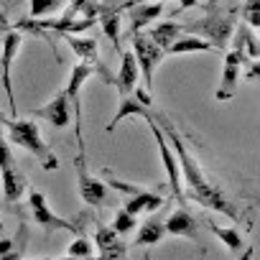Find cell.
I'll return each mask as SVG.
<instances>
[{"mask_svg": "<svg viewBox=\"0 0 260 260\" xmlns=\"http://www.w3.org/2000/svg\"><path fill=\"white\" fill-rule=\"evenodd\" d=\"M153 120L161 125L164 136H166V141H169V146H171V151H174V156H176V161H179V171H181V179H184V184H186V194H189L194 202H199L202 207H207V209H212V212H219V214L230 217L232 222H240V212H237L235 204L222 194V189L214 186V184L204 176L202 166H199L197 158L189 153V148H186L181 133L176 130V125H174L164 112L153 115ZM186 194H184V197H186Z\"/></svg>", "mask_w": 260, "mask_h": 260, "instance_id": "6da1fadb", "label": "cell"}, {"mask_svg": "<svg viewBox=\"0 0 260 260\" xmlns=\"http://www.w3.org/2000/svg\"><path fill=\"white\" fill-rule=\"evenodd\" d=\"M3 127L8 130L11 143L21 146L23 151H28L31 156H36V161L41 164L44 171H56L59 169V158L49 151L41 127L34 120H16V117H3Z\"/></svg>", "mask_w": 260, "mask_h": 260, "instance_id": "7a4b0ae2", "label": "cell"}, {"mask_svg": "<svg viewBox=\"0 0 260 260\" xmlns=\"http://www.w3.org/2000/svg\"><path fill=\"white\" fill-rule=\"evenodd\" d=\"M97 74H100L105 82H112V84H115V79L110 77V72H107L105 67H94V64L79 61V64L72 69L69 82H67V89H64V94H67V100H69V107H72V112L77 115V143H79V151H84V141H82V102H79V94H82V84H84L89 77H97Z\"/></svg>", "mask_w": 260, "mask_h": 260, "instance_id": "3957f363", "label": "cell"}, {"mask_svg": "<svg viewBox=\"0 0 260 260\" xmlns=\"http://www.w3.org/2000/svg\"><path fill=\"white\" fill-rule=\"evenodd\" d=\"M74 169H77V189H79V197H82L89 207H107V204H110V186H107L105 181H100L97 176L89 174L84 151H79V156L74 158Z\"/></svg>", "mask_w": 260, "mask_h": 260, "instance_id": "277c9868", "label": "cell"}, {"mask_svg": "<svg viewBox=\"0 0 260 260\" xmlns=\"http://www.w3.org/2000/svg\"><path fill=\"white\" fill-rule=\"evenodd\" d=\"M133 56H136V64H138V72L143 77V84H146V92L153 87V72L158 69L161 59H164V51L148 39V34L143 31H136L133 34Z\"/></svg>", "mask_w": 260, "mask_h": 260, "instance_id": "5b68a950", "label": "cell"}, {"mask_svg": "<svg viewBox=\"0 0 260 260\" xmlns=\"http://www.w3.org/2000/svg\"><path fill=\"white\" fill-rule=\"evenodd\" d=\"M146 120H148V127H151V133H153V138H156V146H158V153H161V161H164V169H166V176H169V186H171V194L179 199V204L184 207V189H181V171H179V161H176V156H174V151H171V146H169V141H166V136H164V130H161V125L153 120V115H146Z\"/></svg>", "mask_w": 260, "mask_h": 260, "instance_id": "8992f818", "label": "cell"}, {"mask_svg": "<svg viewBox=\"0 0 260 260\" xmlns=\"http://www.w3.org/2000/svg\"><path fill=\"white\" fill-rule=\"evenodd\" d=\"M28 204H31V214H34V219H36V224H39L41 230H46V232L61 230V232L79 235V227H77L74 222H69V219L59 217V214H56V212L49 207V202H46L44 191H39V189H31V191H28Z\"/></svg>", "mask_w": 260, "mask_h": 260, "instance_id": "52a82bcc", "label": "cell"}, {"mask_svg": "<svg viewBox=\"0 0 260 260\" xmlns=\"http://www.w3.org/2000/svg\"><path fill=\"white\" fill-rule=\"evenodd\" d=\"M18 46H21V34L18 31H8L3 44H0V67H3V89L8 94V105L11 110L16 112V94H13V84H11V67H13V59L18 54Z\"/></svg>", "mask_w": 260, "mask_h": 260, "instance_id": "ba28073f", "label": "cell"}, {"mask_svg": "<svg viewBox=\"0 0 260 260\" xmlns=\"http://www.w3.org/2000/svg\"><path fill=\"white\" fill-rule=\"evenodd\" d=\"M133 115H141V117L151 115V94L146 89H136V94H122L120 107L107 125V133H112L117 122H122L125 117H133Z\"/></svg>", "mask_w": 260, "mask_h": 260, "instance_id": "9c48e42d", "label": "cell"}, {"mask_svg": "<svg viewBox=\"0 0 260 260\" xmlns=\"http://www.w3.org/2000/svg\"><path fill=\"white\" fill-rule=\"evenodd\" d=\"M242 64H245V54H240V51H235V49H230V51L224 54V74H222L219 89H217V94H214L219 102H227V100L235 97Z\"/></svg>", "mask_w": 260, "mask_h": 260, "instance_id": "30bf717a", "label": "cell"}, {"mask_svg": "<svg viewBox=\"0 0 260 260\" xmlns=\"http://www.w3.org/2000/svg\"><path fill=\"white\" fill-rule=\"evenodd\" d=\"M164 227H166V235H174V237H189V240L199 242V222L189 214L186 207L176 209L169 219H164Z\"/></svg>", "mask_w": 260, "mask_h": 260, "instance_id": "8fae6325", "label": "cell"}, {"mask_svg": "<svg viewBox=\"0 0 260 260\" xmlns=\"http://www.w3.org/2000/svg\"><path fill=\"white\" fill-rule=\"evenodd\" d=\"M39 115H41L44 120H49L54 127H67V125H69V120H72V107H69L67 94H64V92H59L54 100H49V102L39 110Z\"/></svg>", "mask_w": 260, "mask_h": 260, "instance_id": "7c38bea8", "label": "cell"}, {"mask_svg": "<svg viewBox=\"0 0 260 260\" xmlns=\"http://www.w3.org/2000/svg\"><path fill=\"white\" fill-rule=\"evenodd\" d=\"M0 176H3V197L8 204L18 202L26 191V176L18 171L16 161L8 164V166H0Z\"/></svg>", "mask_w": 260, "mask_h": 260, "instance_id": "4fadbf2b", "label": "cell"}, {"mask_svg": "<svg viewBox=\"0 0 260 260\" xmlns=\"http://www.w3.org/2000/svg\"><path fill=\"white\" fill-rule=\"evenodd\" d=\"M138 77H141V72H138V64H136L133 51H122L120 72H117V77H115L117 92H120V94H130V92L136 89V84H138Z\"/></svg>", "mask_w": 260, "mask_h": 260, "instance_id": "5bb4252c", "label": "cell"}, {"mask_svg": "<svg viewBox=\"0 0 260 260\" xmlns=\"http://www.w3.org/2000/svg\"><path fill=\"white\" fill-rule=\"evenodd\" d=\"M164 13V3L156 0V3H141V6H133L130 8V28L136 31H143L148 23H153L158 16Z\"/></svg>", "mask_w": 260, "mask_h": 260, "instance_id": "9a60e30c", "label": "cell"}, {"mask_svg": "<svg viewBox=\"0 0 260 260\" xmlns=\"http://www.w3.org/2000/svg\"><path fill=\"white\" fill-rule=\"evenodd\" d=\"M161 204H164V197H161V194H153V191H148V189H141L138 194H133V197L125 202V212L133 214V217H138L141 212H156Z\"/></svg>", "mask_w": 260, "mask_h": 260, "instance_id": "2e32d148", "label": "cell"}, {"mask_svg": "<svg viewBox=\"0 0 260 260\" xmlns=\"http://www.w3.org/2000/svg\"><path fill=\"white\" fill-rule=\"evenodd\" d=\"M197 51H204V54H214L217 49L209 44V41H204V39H199V36H179L166 51H164V56H176V54H197Z\"/></svg>", "mask_w": 260, "mask_h": 260, "instance_id": "e0dca14e", "label": "cell"}, {"mask_svg": "<svg viewBox=\"0 0 260 260\" xmlns=\"http://www.w3.org/2000/svg\"><path fill=\"white\" fill-rule=\"evenodd\" d=\"M64 41L72 46V51H74L82 61L94 64V67H105V64L100 61V56H97V41H94V39H77L74 34H64Z\"/></svg>", "mask_w": 260, "mask_h": 260, "instance_id": "ac0fdd59", "label": "cell"}, {"mask_svg": "<svg viewBox=\"0 0 260 260\" xmlns=\"http://www.w3.org/2000/svg\"><path fill=\"white\" fill-rule=\"evenodd\" d=\"M181 28H184V26H179V23H174V21H164V23H156V26L148 31V39H151L161 51H166V49L181 36Z\"/></svg>", "mask_w": 260, "mask_h": 260, "instance_id": "d6986e66", "label": "cell"}, {"mask_svg": "<svg viewBox=\"0 0 260 260\" xmlns=\"http://www.w3.org/2000/svg\"><path fill=\"white\" fill-rule=\"evenodd\" d=\"M166 237V227H164V219L161 217H151L141 230H138V237H136V245L138 247H148V245H158L161 240Z\"/></svg>", "mask_w": 260, "mask_h": 260, "instance_id": "ffe728a7", "label": "cell"}, {"mask_svg": "<svg viewBox=\"0 0 260 260\" xmlns=\"http://www.w3.org/2000/svg\"><path fill=\"white\" fill-rule=\"evenodd\" d=\"M97 21H100L105 36H107L115 46H120V8H117V11H115V8H100Z\"/></svg>", "mask_w": 260, "mask_h": 260, "instance_id": "44dd1931", "label": "cell"}, {"mask_svg": "<svg viewBox=\"0 0 260 260\" xmlns=\"http://www.w3.org/2000/svg\"><path fill=\"white\" fill-rule=\"evenodd\" d=\"M209 230H212V232H214V237H217V240H222L232 252H242V250H245V237H242V232H240V230L219 227V224H214V222H209Z\"/></svg>", "mask_w": 260, "mask_h": 260, "instance_id": "7402d4cb", "label": "cell"}, {"mask_svg": "<svg viewBox=\"0 0 260 260\" xmlns=\"http://www.w3.org/2000/svg\"><path fill=\"white\" fill-rule=\"evenodd\" d=\"M100 8H102V6L92 3V0H69V11H72L77 18L97 21V16H100Z\"/></svg>", "mask_w": 260, "mask_h": 260, "instance_id": "603a6c76", "label": "cell"}, {"mask_svg": "<svg viewBox=\"0 0 260 260\" xmlns=\"http://www.w3.org/2000/svg\"><path fill=\"white\" fill-rule=\"evenodd\" d=\"M136 224H138V222H136V217H133V214H127L125 209H120V212L115 214V219H112V230H115L120 237H122V235H127V232H133V230H136Z\"/></svg>", "mask_w": 260, "mask_h": 260, "instance_id": "cb8c5ba5", "label": "cell"}, {"mask_svg": "<svg viewBox=\"0 0 260 260\" xmlns=\"http://www.w3.org/2000/svg\"><path fill=\"white\" fill-rule=\"evenodd\" d=\"M64 0H31V16L34 18H44L49 13H54L56 8H61Z\"/></svg>", "mask_w": 260, "mask_h": 260, "instance_id": "d4e9b609", "label": "cell"}, {"mask_svg": "<svg viewBox=\"0 0 260 260\" xmlns=\"http://www.w3.org/2000/svg\"><path fill=\"white\" fill-rule=\"evenodd\" d=\"M67 255L69 257H92V242L84 235H77V240L67 247Z\"/></svg>", "mask_w": 260, "mask_h": 260, "instance_id": "484cf974", "label": "cell"}, {"mask_svg": "<svg viewBox=\"0 0 260 260\" xmlns=\"http://www.w3.org/2000/svg\"><path fill=\"white\" fill-rule=\"evenodd\" d=\"M245 21L250 28H257L260 26V0H245V11H242Z\"/></svg>", "mask_w": 260, "mask_h": 260, "instance_id": "4316f807", "label": "cell"}, {"mask_svg": "<svg viewBox=\"0 0 260 260\" xmlns=\"http://www.w3.org/2000/svg\"><path fill=\"white\" fill-rule=\"evenodd\" d=\"M39 260H51V257H39ZM56 260H102V257H100V255H97V257H69V255H67V257H56Z\"/></svg>", "mask_w": 260, "mask_h": 260, "instance_id": "83f0119b", "label": "cell"}, {"mask_svg": "<svg viewBox=\"0 0 260 260\" xmlns=\"http://www.w3.org/2000/svg\"><path fill=\"white\" fill-rule=\"evenodd\" d=\"M141 3H156V0H127L125 8H133V6H141ZM161 3H164V0H161Z\"/></svg>", "mask_w": 260, "mask_h": 260, "instance_id": "f1b7e54d", "label": "cell"}, {"mask_svg": "<svg viewBox=\"0 0 260 260\" xmlns=\"http://www.w3.org/2000/svg\"><path fill=\"white\" fill-rule=\"evenodd\" d=\"M197 0H181V8H189V6H194Z\"/></svg>", "mask_w": 260, "mask_h": 260, "instance_id": "f546056e", "label": "cell"}, {"mask_svg": "<svg viewBox=\"0 0 260 260\" xmlns=\"http://www.w3.org/2000/svg\"><path fill=\"white\" fill-rule=\"evenodd\" d=\"M0 136H3V115H0Z\"/></svg>", "mask_w": 260, "mask_h": 260, "instance_id": "4dcf8cb0", "label": "cell"}]
</instances>
